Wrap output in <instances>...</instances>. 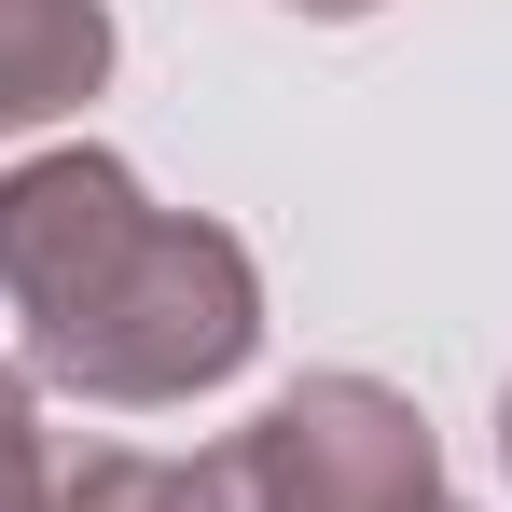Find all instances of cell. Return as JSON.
Wrapping results in <instances>:
<instances>
[{"label": "cell", "mask_w": 512, "mask_h": 512, "mask_svg": "<svg viewBox=\"0 0 512 512\" xmlns=\"http://www.w3.org/2000/svg\"><path fill=\"white\" fill-rule=\"evenodd\" d=\"M0 291L28 319V388H70L111 416L194 402L250 374L263 277L222 222L153 208L125 153H28L0 167Z\"/></svg>", "instance_id": "6da1fadb"}, {"label": "cell", "mask_w": 512, "mask_h": 512, "mask_svg": "<svg viewBox=\"0 0 512 512\" xmlns=\"http://www.w3.org/2000/svg\"><path fill=\"white\" fill-rule=\"evenodd\" d=\"M208 512H443V443L388 374H305L194 457Z\"/></svg>", "instance_id": "7a4b0ae2"}, {"label": "cell", "mask_w": 512, "mask_h": 512, "mask_svg": "<svg viewBox=\"0 0 512 512\" xmlns=\"http://www.w3.org/2000/svg\"><path fill=\"white\" fill-rule=\"evenodd\" d=\"M111 84V0H0V139L56 125Z\"/></svg>", "instance_id": "3957f363"}, {"label": "cell", "mask_w": 512, "mask_h": 512, "mask_svg": "<svg viewBox=\"0 0 512 512\" xmlns=\"http://www.w3.org/2000/svg\"><path fill=\"white\" fill-rule=\"evenodd\" d=\"M42 512H208V485H194V457L84 443V457H56V499H42Z\"/></svg>", "instance_id": "277c9868"}, {"label": "cell", "mask_w": 512, "mask_h": 512, "mask_svg": "<svg viewBox=\"0 0 512 512\" xmlns=\"http://www.w3.org/2000/svg\"><path fill=\"white\" fill-rule=\"evenodd\" d=\"M56 499V443H42V388L28 360H0V512H42Z\"/></svg>", "instance_id": "5b68a950"}, {"label": "cell", "mask_w": 512, "mask_h": 512, "mask_svg": "<svg viewBox=\"0 0 512 512\" xmlns=\"http://www.w3.org/2000/svg\"><path fill=\"white\" fill-rule=\"evenodd\" d=\"M291 14H319V28H346V14H374V0H291Z\"/></svg>", "instance_id": "8992f818"}, {"label": "cell", "mask_w": 512, "mask_h": 512, "mask_svg": "<svg viewBox=\"0 0 512 512\" xmlns=\"http://www.w3.org/2000/svg\"><path fill=\"white\" fill-rule=\"evenodd\" d=\"M499 471H512V388H499Z\"/></svg>", "instance_id": "52a82bcc"}, {"label": "cell", "mask_w": 512, "mask_h": 512, "mask_svg": "<svg viewBox=\"0 0 512 512\" xmlns=\"http://www.w3.org/2000/svg\"><path fill=\"white\" fill-rule=\"evenodd\" d=\"M443 512H457V499H443Z\"/></svg>", "instance_id": "ba28073f"}]
</instances>
